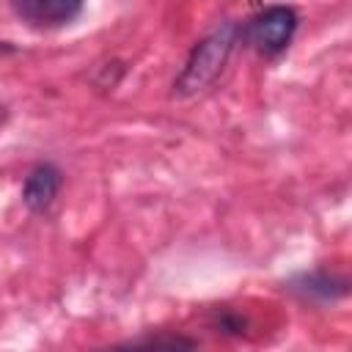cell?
<instances>
[{
    "label": "cell",
    "mask_w": 352,
    "mask_h": 352,
    "mask_svg": "<svg viewBox=\"0 0 352 352\" xmlns=\"http://www.w3.org/2000/svg\"><path fill=\"white\" fill-rule=\"evenodd\" d=\"M14 8L33 25H63L80 14L82 0H14Z\"/></svg>",
    "instance_id": "277c9868"
},
{
    "label": "cell",
    "mask_w": 352,
    "mask_h": 352,
    "mask_svg": "<svg viewBox=\"0 0 352 352\" xmlns=\"http://www.w3.org/2000/svg\"><path fill=\"white\" fill-rule=\"evenodd\" d=\"M60 190V170L52 162L36 165L22 184V201L30 212H47Z\"/></svg>",
    "instance_id": "3957f363"
},
{
    "label": "cell",
    "mask_w": 352,
    "mask_h": 352,
    "mask_svg": "<svg viewBox=\"0 0 352 352\" xmlns=\"http://www.w3.org/2000/svg\"><path fill=\"white\" fill-rule=\"evenodd\" d=\"M294 30H297V14H294V8H289V6H270V8H264L250 22V30L248 33H250V41L256 44L258 52L275 55V52H280L292 41Z\"/></svg>",
    "instance_id": "7a4b0ae2"
},
{
    "label": "cell",
    "mask_w": 352,
    "mask_h": 352,
    "mask_svg": "<svg viewBox=\"0 0 352 352\" xmlns=\"http://www.w3.org/2000/svg\"><path fill=\"white\" fill-rule=\"evenodd\" d=\"M236 36H239V25L223 22L201 44H195V50L190 52L184 69L179 72V77L173 82V94L176 96H192V94L204 91L206 85H212L217 80V74L223 72V66L228 63V55L236 44Z\"/></svg>",
    "instance_id": "6da1fadb"
}]
</instances>
